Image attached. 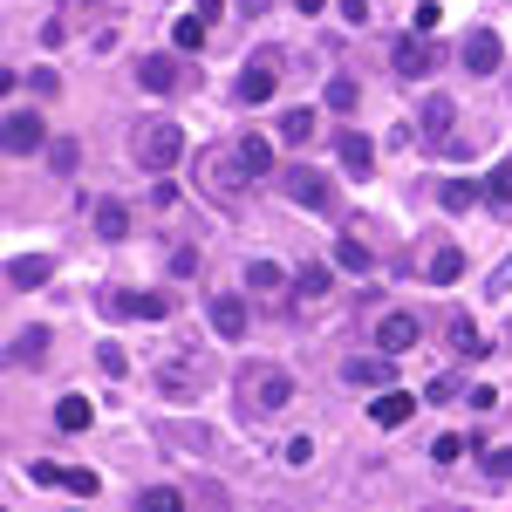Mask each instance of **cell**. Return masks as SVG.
<instances>
[{"mask_svg":"<svg viewBox=\"0 0 512 512\" xmlns=\"http://www.w3.org/2000/svg\"><path fill=\"white\" fill-rule=\"evenodd\" d=\"M151 383H158L164 403H198V396H205V383H212V355H205V349L178 355V362H164Z\"/></svg>","mask_w":512,"mask_h":512,"instance_id":"1","label":"cell"},{"mask_svg":"<svg viewBox=\"0 0 512 512\" xmlns=\"http://www.w3.org/2000/svg\"><path fill=\"white\" fill-rule=\"evenodd\" d=\"M287 403H294V376L287 369H246L239 376V410L246 417H274Z\"/></svg>","mask_w":512,"mask_h":512,"instance_id":"2","label":"cell"},{"mask_svg":"<svg viewBox=\"0 0 512 512\" xmlns=\"http://www.w3.org/2000/svg\"><path fill=\"white\" fill-rule=\"evenodd\" d=\"M178 158H185V130L178 123H144L137 130V164L144 171H171Z\"/></svg>","mask_w":512,"mask_h":512,"instance_id":"3","label":"cell"},{"mask_svg":"<svg viewBox=\"0 0 512 512\" xmlns=\"http://www.w3.org/2000/svg\"><path fill=\"white\" fill-rule=\"evenodd\" d=\"M280 89V48H260L246 55V76H239V103H267Z\"/></svg>","mask_w":512,"mask_h":512,"instance_id":"4","label":"cell"},{"mask_svg":"<svg viewBox=\"0 0 512 512\" xmlns=\"http://www.w3.org/2000/svg\"><path fill=\"white\" fill-rule=\"evenodd\" d=\"M287 198H294V205H308V212H335V185H328L321 171H308V164H294V171H287Z\"/></svg>","mask_w":512,"mask_h":512,"instance_id":"5","label":"cell"},{"mask_svg":"<svg viewBox=\"0 0 512 512\" xmlns=\"http://www.w3.org/2000/svg\"><path fill=\"white\" fill-rule=\"evenodd\" d=\"M103 308L123 321H164L171 315V301L164 294H137V287H117V294H103Z\"/></svg>","mask_w":512,"mask_h":512,"instance_id":"6","label":"cell"},{"mask_svg":"<svg viewBox=\"0 0 512 512\" xmlns=\"http://www.w3.org/2000/svg\"><path fill=\"white\" fill-rule=\"evenodd\" d=\"M499 62H506V41L492 35V28H478V35H465V69H472V76H492Z\"/></svg>","mask_w":512,"mask_h":512,"instance_id":"7","label":"cell"},{"mask_svg":"<svg viewBox=\"0 0 512 512\" xmlns=\"http://www.w3.org/2000/svg\"><path fill=\"white\" fill-rule=\"evenodd\" d=\"M137 82H144L151 96H171V89L185 82V69H178V55H144V62H137Z\"/></svg>","mask_w":512,"mask_h":512,"instance_id":"8","label":"cell"},{"mask_svg":"<svg viewBox=\"0 0 512 512\" xmlns=\"http://www.w3.org/2000/svg\"><path fill=\"white\" fill-rule=\"evenodd\" d=\"M41 144H48L41 117H35V110H14V117H7V151H14V158H28V151H41Z\"/></svg>","mask_w":512,"mask_h":512,"instance_id":"9","label":"cell"},{"mask_svg":"<svg viewBox=\"0 0 512 512\" xmlns=\"http://www.w3.org/2000/svg\"><path fill=\"white\" fill-rule=\"evenodd\" d=\"M390 62H396V76H410V82L431 76V41H424V35H403L390 48Z\"/></svg>","mask_w":512,"mask_h":512,"instance_id":"10","label":"cell"},{"mask_svg":"<svg viewBox=\"0 0 512 512\" xmlns=\"http://www.w3.org/2000/svg\"><path fill=\"white\" fill-rule=\"evenodd\" d=\"M417 315H383V328H376V349L383 355H403V349H417Z\"/></svg>","mask_w":512,"mask_h":512,"instance_id":"11","label":"cell"},{"mask_svg":"<svg viewBox=\"0 0 512 512\" xmlns=\"http://www.w3.org/2000/svg\"><path fill=\"white\" fill-rule=\"evenodd\" d=\"M335 151H342V171H355V178H369V171H376V144H369L362 130H342V137H335Z\"/></svg>","mask_w":512,"mask_h":512,"instance_id":"12","label":"cell"},{"mask_svg":"<svg viewBox=\"0 0 512 512\" xmlns=\"http://www.w3.org/2000/svg\"><path fill=\"white\" fill-rule=\"evenodd\" d=\"M212 328H219V342H239L246 335V301L239 294H212Z\"/></svg>","mask_w":512,"mask_h":512,"instance_id":"13","label":"cell"},{"mask_svg":"<svg viewBox=\"0 0 512 512\" xmlns=\"http://www.w3.org/2000/svg\"><path fill=\"white\" fill-rule=\"evenodd\" d=\"M410 410H417V396H410V390H383L376 403H369V417H376L383 431H396V424H410Z\"/></svg>","mask_w":512,"mask_h":512,"instance_id":"14","label":"cell"},{"mask_svg":"<svg viewBox=\"0 0 512 512\" xmlns=\"http://www.w3.org/2000/svg\"><path fill=\"white\" fill-rule=\"evenodd\" d=\"M48 274H55L48 253H21V260H7V287H48Z\"/></svg>","mask_w":512,"mask_h":512,"instance_id":"15","label":"cell"},{"mask_svg":"<svg viewBox=\"0 0 512 512\" xmlns=\"http://www.w3.org/2000/svg\"><path fill=\"white\" fill-rule=\"evenodd\" d=\"M89 424H96V403H89V396H62V403H55V431L82 437Z\"/></svg>","mask_w":512,"mask_h":512,"instance_id":"16","label":"cell"},{"mask_svg":"<svg viewBox=\"0 0 512 512\" xmlns=\"http://www.w3.org/2000/svg\"><path fill=\"white\" fill-rule=\"evenodd\" d=\"M239 171H246V178H267V171H274V144H267V137H239Z\"/></svg>","mask_w":512,"mask_h":512,"instance_id":"17","label":"cell"},{"mask_svg":"<svg viewBox=\"0 0 512 512\" xmlns=\"http://www.w3.org/2000/svg\"><path fill=\"white\" fill-rule=\"evenodd\" d=\"M465 280V253L458 246H437L431 253V287H458Z\"/></svg>","mask_w":512,"mask_h":512,"instance_id":"18","label":"cell"},{"mask_svg":"<svg viewBox=\"0 0 512 512\" xmlns=\"http://www.w3.org/2000/svg\"><path fill=\"white\" fill-rule=\"evenodd\" d=\"M315 110H287V117H280V144H294V151H301V144H315Z\"/></svg>","mask_w":512,"mask_h":512,"instance_id":"19","label":"cell"},{"mask_svg":"<svg viewBox=\"0 0 512 512\" xmlns=\"http://www.w3.org/2000/svg\"><path fill=\"white\" fill-rule=\"evenodd\" d=\"M205 35H212V21H205V14H185V21H178V28H171V41H178V55H192V48H205Z\"/></svg>","mask_w":512,"mask_h":512,"instance_id":"20","label":"cell"},{"mask_svg":"<svg viewBox=\"0 0 512 512\" xmlns=\"http://www.w3.org/2000/svg\"><path fill=\"white\" fill-rule=\"evenodd\" d=\"M96 233H103V239H123V233H130V212H123L117 198H96Z\"/></svg>","mask_w":512,"mask_h":512,"instance_id":"21","label":"cell"},{"mask_svg":"<svg viewBox=\"0 0 512 512\" xmlns=\"http://www.w3.org/2000/svg\"><path fill=\"white\" fill-rule=\"evenodd\" d=\"M178 506H185L178 485H144V492H137V512H178Z\"/></svg>","mask_w":512,"mask_h":512,"instance_id":"22","label":"cell"},{"mask_svg":"<svg viewBox=\"0 0 512 512\" xmlns=\"http://www.w3.org/2000/svg\"><path fill=\"white\" fill-rule=\"evenodd\" d=\"M342 376H349V383H369V390H390V355H383V362H362V355H355Z\"/></svg>","mask_w":512,"mask_h":512,"instance_id":"23","label":"cell"},{"mask_svg":"<svg viewBox=\"0 0 512 512\" xmlns=\"http://www.w3.org/2000/svg\"><path fill=\"white\" fill-rule=\"evenodd\" d=\"M485 205L512 212V158H506V164H492V178H485Z\"/></svg>","mask_w":512,"mask_h":512,"instance_id":"24","label":"cell"},{"mask_svg":"<svg viewBox=\"0 0 512 512\" xmlns=\"http://www.w3.org/2000/svg\"><path fill=\"white\" fill-rule=\"evenodd\" d=\"M478 192H485V185H465V178H444V192H437V198H444V212H472V205H478Z\"/></svg>","mask_w":512,"mask_h":512,"instance_id":"25","label":"cell"},{"mask_svg":"<svg viewBox=\"0 0 512 512\" xmlns=\"http://www.w3.org/2000/svg\"><path fill=\"white\" fill-rule=\"evenodd\" d=\"M451 349L465 355V362H478V355H485V342H478V328L465 315H451Z\"/></svg>","mask_w":512,"mask_h":512,"instance_id":"26","label":"cell"},{"mask_svg":"<svg viewBox=\"0 0 512 512\" xmlns=\"http://www.w3.org/2000/svg\"><path fill=\"white\" fill-rule=\"evenodd\" d=\"M246 287H253V294H274V287H287V274H280L274 260H253V267H246Z\"/></svg>","mask_w":512,"mask_h":512,"instance_id":"27","label":"cell"},{"mask_svg":"<svg viewBox=\"0 0 512 512\" xmlns=\"http://www.w3.org/2000/svg\"><path fill=\"white\" fill-rule=\"evenodd\" d=\"M451 117H458V110H451V96H431V103H424V137H444Z\"/></svg>","mask_w":512,"mask_h":512,"instance_id":"28","label":"cell"},{"mask_svg":"<svg viewBox=\"0 0 512 512\" xmlns=\"http://www.w3.org/2000/svg\"><path fill=\"white\" fill-rule=\"evenodd\" d=\"M48 355V328H21L14 335V362H41Z\"/></svg>","mask_w":512,"mask_h":512,"instance_id":"29","label":"cell"},{"mask_svg":"<svg viewBox=\"0 0 512 512\" xmlns=\"http://www.w3.org/2000/svg\"><path fill=\"white\" fill-rule=\"evenodd\" d=\"M335 267H342V274H369V246H362V239H342V246H335Z\"/></svg>","mask_w":512,"mask_h":512,"instance_id":"30","label":"cell"},{"mask_svg":"<svg viewBox=\"0 0 512 512\" xmlns=\"http://www.w3.org/2000/svg\"><path fill=\"white\" fill-rule=\"evenodd\" d=\"M355 103H362V82H355V76L328 82V110H355Z\"/></svg>","mask_w":512,"mask_h":512,"instance_id":"31","label":"cell"},{"mask_svg":"<svg viewBox=\"0 0 512 512\" xmlns=\"http://www.w3.org/2000/svg\"><path fill=\"white\" fill-rule=\"evenodd\" d=\"M328 280H335V274H328V267L315 260V267H301V274H294V287H301L308 301H321V294H328Z\"/></svg>","mask_w":512,"mask_h":512,"instance_id":"32","label":"cell"},{"mask_svg":"<svg viewBox=\"0 0 512 512\" xmlns=\"http://www.w3.org/2000/svg\"><path fill=\"white\" fill-rule=\"evenodd\" d=\"M62 492H76V499H96V492H103V478L76 465V472H62Z\"/></svg>","mask_w":512,"mask_h":512,"instance_id":"33","label":"cell"},{"mask_svg":"<svg viewBox=\"0 0 512 512\" xmlns=\"http://www.w3.org/2000/svg\"><path fill=\"white\" fill-rule=\"evenodd\" d=\"M76 144H69V137H55V144H48V164H55V171H62V178H69V171H76Z\"/></svg>","mask_w":512,"mask_h":512,"instance_id":"34","label":"cell"},{"mask_svg":"<svg viewBox=\"0 0 512 512\" xmlns=\"http://www.w3.org/2000/svg\"><path fill=\"white\" fill-rule=\"evenodd\" d=\"M465 458V437H437L431 444V465H458Z\"/></svg>","mask_w":512,"mask_h":512,"instance_id":"35","label":"cell"},{"mask_svg":"<svg viewBox=\"0 0 512 512\" xmlns=\"http://www.w3.org/2000/svg\"><path fill=\"white\" fill-rule=\"evenodd\" d=\"M485 472H492V478H512V444H499V451H485Z\"/></svg>","mask_w":512,"mask_h":512,"instance_id":"36","label":"cell"},{"mask_svg":"<svg viewBox=\"0 0 512 512\" xmlns=\"http://www.w3.org/2000/svg\"><path fill=\"white\" fill-rule=\"evenodd\" d=\"M410 21H417V35H431L437 21H444V7H437V0H424V7H417V14H410Z\"/></svg>","mask_w":512,"mask_h":512,"instance_id":"37","label":"cell"},{"mask_svg":"<svg viewBox=\"0 0 512 512\" xmlns=\"http://www.w3.org/2000/svg\"><path fill=\"white\" fill-rule=\"evenodd\" d=\"M287 465H315V437H294L287 444Z\"/></svg>","mask_w":512,"mask_h":512,"instance_id":"38","label":"cell"},{"mask_svg":"<svg viewBox=\"0 0 512 512\" xmlns=\"http://www.w3.org/2000/svg\"><path fill=\"white\" fill-rule=\"evenodd\" d=\"M103 369H110V376H123V369H130V355H123L117 342H103Z\"/></svg>","mask_w":512,"mask_h":512,"instance_id":"39","label":"cell"},{"mask_svg":"<svg viewBox=\"0 0 512 512\" xmlns=\"http://www.w3.org/2000/svg\"><path fill=\"white\" fill-rule=\"evenodd\" d=\"M424 396H431V403H451V396H458V376H437V383H431Z\"/></svg>","mask_w":512,"mask_h":512,"instance_id":"40","label":"cell"},{"mask_svg":"<svg viewBox=\"0 0 512 512\" xmlns=\"http://www.w3.org/2000/svg\"><path fill=\"white\" fill-rule=\"evenodd\" d=\"M335 7H342V21H355V28L369 21V0H335Z\"/></svg>","mask_w":512,"mask_h":512,"instance_id":"41","label":"cell"},{"mask_svg":"<svg viewBox=\"0 0 512 512\" xmlns=\"http://www.w3.org/2000/svg\"><path fill=\"white\" fill-rule=\"evenodd\" d=\"M198 14H205V21H219V14H226V0H198Z\"/></svg>","mask_w":512,"mask_h":512,"instance_id":"42","label":"cell"},{"mask_svg":"<svg viewBox=\"0 0 512 512\" xmlns=\"http://www.w3.org/2000/svg\"><path fill=\"white\" fill-rule=\"evenodd\" d=\"M294 7H301V14H321V7H328V0H294Z\"/></svg>","mask_w":512,"mask_h":512,"instance_id":"43","label":"cell"},{"mask_svg":"<svg viewBox=\"0 0 512 512\" xmlns=\"http://www.w3.org/2000/svg\"><path fill=\"white\" fill-rule=\"evenodd\" d=\"M76 7H89V0H76Z\"/></svg>","mask_w":512,"mask_h":512,"instance_id":"44","label":"cell"}]
</instances>
